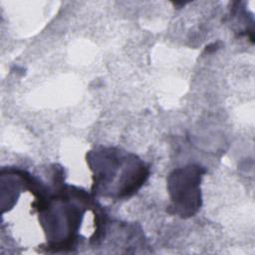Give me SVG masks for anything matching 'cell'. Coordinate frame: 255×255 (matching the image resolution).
Returning <instances> with one entry per match:
<instances>
[{"mask_svg": "<svg viewBox=\"0 0 255 255\" xmlns=\"http://www.w3.org/2000/svg\"><path fill=\"white\" fill-rule=\"evenodd\" d=\"M90 155V165L94 170V190L103 195L115 198L130 196L148 176L147 167L132 154L114 148H102Z\"/></svg>", "mask_w": 255, "mask_h": 255, "instance_id": "obj_1", "label": "cell"}, {"mask_svg": "<svg viewBox=\"0 0 255 255\" xmlns=\"http://www.w3.org/2000/svg\"><path fill=\"white\" fill-rule=\"evenodd\" d=\"M203 171L198 166L189 165L174 170L169 176V192L173 208L182 217L192 216L200 206V183Z\"/></svg>", "mask_w": 255, "mask_h": 255, "instance_id": "obj_2", "label": "cell"}]
</instances>
